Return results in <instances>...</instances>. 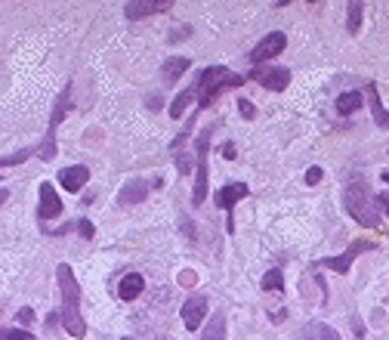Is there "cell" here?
Segmentation results:
<instances>
[{
    "label": "cell",
    "mask_w": 389,
    "mask_h": 340,
    "mask_svg": "<svg viewBox=\"0 0 389 340\" xmlns=\"http://www.w3.org/2000/svg\"><path fill=\"white\" fill-rule=\"evenodd\" d=\"M146 198H148V183L146 180H130V183H124L118 201H121L124 208H130V204H139V201H146Z\"/></svg>",
    "instance_id": "15"
},
{
    "label": "cell",
    "mask_w": 389,
    "mask_h": 340,
    "mask_svg": "<svg viewBox=\"0 0 389 340\" xmlns=\"http://www.w3.org/2000/svg\"><path fill=\"white\" fill-rule=\"evenodd\" d=\"M248 195H250V189L244 186V183H229V186H222V189L213 195L216 208H222V211L229 213V223H226V232H229V235L235 232V220H232V217H235V204L244 201Z\"/></svg>",
    "instance_id": "7"
},
{
    "label": "cell",
    "mask_w": 389,
    "mask_h": 340,
    "mask_svg": "<svg viewBox=\"0 0 389 340\" xmlns=\"http://www.w3.org/2000/svg\"><path fill=\"white\" fill-rule=\"evenodd\" d=\"M343 208H346L349 217L365 229H377L380 217H383V208H380V201L371 195V189H368L365 180H349L346 183V189H343Z\"/></svg>",
    "instance_id": "2"
},
{
    "label": "cell",
    "mask_w": 389,
    "mask_h": 340,
    "mask_svg": "<svg viewBox=\"0 0 389 340\" xmlns=\"http://www.w3.org/2000/svg\"><path fill=\"white\" fill-rule=\"evenodd\" d=\"M377 201H380V208H383V213L389 217V192H380V195H377Z\"/></svg>",
    "instance_id": "30"
},
{
    "label": "cell",
    "mask_w": 389,
    "mask_h": 340,
    "mask_svg": "<svg viewBox=\"0 0 389 340\" xmlns=\"http://www.w3.org/2000/svg\"><path fill=\"white\" fill-rule=\"evenodd\" d=\"M19 322H22V325H31V322H34V313H31L28 306H22V309H19Z\"/></svg>",
    "instance_id": "29"
},
{
    "label": "cell",
    "mask_w": 389,
    "mask_h": 340,
    "mask_svg": "<svg viewBox=\"0 0 389 340\" xmlns=\"http://www.w3.org/2000/svg\"><path fill=\"white\" fill-rule=\"evenodd\" d=\"M69 106H71V84H65V90L59 93V99H56L53 115H50L47 136H43V149H41V158L43 161H53L56 158V130H59V124H62L65 112H69Z\"/></svg>",
    "instance_id": "4"
},
{
    "label": "cell",
    "mask_w": 389,
    "mask_h": 340,
    "mask_svg": "<svg viewBox=\"0 0 389 340\" xmlns=\"http://www.w3.org/2000/svg\"><path fill=\"white\" fill-rule=\"evenodd\" d=\"M87 180H90V167H84V164H71V167L59 170V183H62L65 192H80L87 186Z\"/></svg>",
    "instance_id": "13"
},
{
    "label": "cell",
    "mask_w": 389,
    "mask_h": 340,
    "mask_svg": "<svg viewBox=\"0 0 389 340\" xmlns=\"http://www.w3.org/2000/svg\"><path fill=\"white\" fill-rule=\"evenodd\" d=\"M362 102H365V93L362 90H346V93H340L337 96V115H353L362 108Z\"/></svg>",
    "instance_id": "19"
},
{
    "label": "cell",
    "mask_w": 389,
    "mask_h": 340,
    "mask_svg": "<svg viewBox=\"0 0 389 340\" xmlns=\"http://www.w3.org/2000/svg\"><path fill=\"white\" fill-rule=\"evenodd\" d=\"M365 93H368V102H371V112H374V121H377L380 130H389V108H383V102H380V93H377V84L365 87Z\"/></svg>",
    "instance_id": "16"
},
{
    "label": "cell",
    "mask_w": 389,
    "mask_h": 340,
    "mask_svg": "<svg viewBox=\"0 0 389 340\" xmlns=\"http://www.w3.org/2000/svg\"><path fill=\"white\" fill-rule=\"evenodd\" d=\"M170 6H174V0H130V3H124V16L127 19H146V16L167 13Z\"/></svg>",
    "instance_id": "12"
},
{
    "label": "cell",
    "mask_w": 389,
    "mask_h": 340,
    "mask_svg": "<svg viewBox=\"0 0 389 340\" xmlns=\"http://www.w3.org/2000/svg\"><path fill=\"white\" fill-rule=\"evenodd\" d=\"M194 80H198V108H207L216 96H220V90H226V87L235 90V87L244 84V78L235 75V71H229L226 65H211V69H204Z\"/></svg>",
    "instance_id": "3"
},
{
    "label": "cell",
    "mask_w": 389,
    "mask_h": 340,
    "mask_svg": "<svg viewBox=\"0 0 389 340\" xmlns=\"http://www.w3.org/2000/svg\"><path fill=\"white\" fill-rule=\"evenodd\" d=\"M365 250H377V241H353V245L343 250V254H337V257H325V260H318L316 266L334 269L337 276H346V272L353 269L355 257H358V254H365Z\"/></svg>",
    "instance_id": "6"
},
{
    "label": "cell",
    "mask_w": 389,
    "mask_h": 340,
    "mask_svg": "<svg viewBox=\"0 0 389 340\" xmlns=\"http://www.w3.org/2000/svg\"><path fill=\"white\" fill-rule=\"evenodd\" d=\"M142 291H146V278H142L139 272H127V276L121 278V285H118V297H121L124 303H133Z\"/></svg>",
    "instance_id": "14"
},
{
    "label": "cell",
    "mask_w": 389,
    "mask_h": 340,
    "mask_svg": "<svg viewBox=\"0 0 389 340\" xmlns=\"http://www.w3.org/2000/svg\"><path fill=\"white\" fill-rule=\"evenodd\" d=\"M53 217H62V198L56 195L53 183H41V189H37V220Z\"/></svg>",
    "instance_id": "9"
},
{
    "label": "cell",
    "mask_w": 389,
    "mask_h": 340,
    "mask_svg": "<svg viewBox=\"0 0 389 340\" xmlns=\"http://www.w3.org/2000/svg\"><path fill=\"white\" fill-rule=\"evenodd\" d=\"M353 331L358 337H365V325H362V319H353Z\"/></svg>",
    "instance_id": "31"
},
{
    "label": "cell",
    "mask_w": 389,
    "mask_h": 340,
    "mask_svg": "<svg viewBox=\"0 0 389 340\" xmlns=\"http://www.w3.org/2000/svg\"><path fill=\"white\" fill-rule=\"evenodd\" d=\"M161 69H164V80H167V84H176V80L192 69V59H185V56H170L167 62L161 65Z\"/></svg>",
    "instance_id": "17"
},
{
    "label": "cell",
    "mask_w": 389,
    "mask_h": 340,
    "mask_svg": "<svg viewBox=\"0 0 389 340\" xmlns=\"http://www.w3.org/2000/svg\"><path fill=\"white\" fill-rule=\"evenodd\" d=\"M211 133H213V127H207L198 136V161H194L192 204H204V198H207V149H211Z\"/></svg>",
    "instance_id": "5"
},
{
    "label": "cell",
    "mask_w": 389,
    "mask_h": 340,
    "mask_svg": "<svg viewBox=\"0 0 389 340\" xmlns=\"http://www.w3.org/2000/svg\"><path fill=\"white\" fill-rule=\"evenodd\" d=\"M37 149H22V152H16V155H3L0 158V167H16V164H22V161H28L34 155Z\"/></svg>",
    "instance_id": "24"
},
{
    "label": "cell",
    "mask_w": 389,
    "mask_h": 340,
    "mask_svg": "<svg viewBox=\"0 0 389 340\" xmlns=\"http://www.w3.org/2000/svg\"><path fill=\"white\" fill-rule=\"evenodd\" d=\"M0 337H3V340H34V334L19 331V328H3V331H0Z\"/></svg>",
    "instance_id": "25"
},
{
    "label": "cell",
    "mask_w": 389,
    "mask_h": 340,
    "mask_svg": "<svg viewBox=\"0 0 389 340\" xmlns=\"http://www.w3.org/2000/svg\"><path fill=\"white\" fill-rule=\"evenodd\" d=\"M201 340H226V316L213 313L211 322H207V328H204V334H201Z\"/></svg>",
    "instance_id": "20"
},
{
    "label": "cell",
    "mask_w": 389,
    "mask_h": 340,
    "mask_svg": "<svg viewBox=\"0 0 389 340\" xmlns=\"http://www.w3.org/2000/svg\"><path fill=\"white\" fill-rule=\"evenodd\" d=\"M238 112H241V118H248V121H253V118H257V108H253V102L250 99H238Z\"/></svg>",
    "instance_id": "26"
},
{
    "label": "cell",
    "mask_w": 389,
    "mask_h": 340,
    "mask_svg": "<svg viewBox=\"0 0 389 340\" xmlns=\"http://www.w3.org/2000/svg\"><path fill=\"white\" fill-rule=\"evenodd\" d=\"M260 291H269V294L284 291V272L278 269V266H272V269L263 276V282H260Z\"/></svg>",
    "instance_id": "22"
},
{
    "label": "cell",
    "mask_w": 389,
    "mask_h": 340,
    "mask_svg": "<svg viewBox=\"0 0 389 340\" xmlns=\"http://www.w3.org/2000/svg\"><path fill=\"white\" fill-rule=\"evenodd\" d=\"M56 285H59V300H62V309H59L62 328L69 331L71 337H84L87 322H84V316H80V285H78V278H74L69 263L56 266Z\"/></svg>",
    "instance_id": "1"
},
{
    "label": "cell",
    "mask_w": 389,
    "mask_h": 340,
    "mask_svg": "<svg viewBox=\"0 0 389 340\" xmlns=\"http://www.w3.org/2000/svg\"><path fill=\"white\" fill-rule=\"evenodd\" d=\"M222 158H229V161L235 158V146H232V143H229V146H222Z\"/></svg>",
    "instance_id": "32"
},
{
    "label": "cell",
    "mask_w": 389,
    "mask_h": 340,
    "mask_svg": "<svg viewBox=\"0 0 389 340\" xmlns=\"http://www.w3.org/2000/svg\"><path fill=\"white\" fill-rule=\"evenodd\" d=\"M321 176H325V170H321V167H309V170H306V186L321 183Z\"/></svg>",
    "instance_id": "27"
},
{
    "label": "cell",
    "mask_w": 389,
    "mask_h": 340,
    "mask_svg": "<svg viewBox=\"0 0 389 340\" xmlns=\"http://www.w3.org/2000/svg\"><path fill=\"white\" fill-rule=\"evenodd\" d=\"M284 43H288L284 31H272V34H266V38L250 50V62H253V65H260V62H266V59H275V56H278L281 50H284Z\"/></svg>",
    "instance_id": "11"
},
{
    "label": "cell",
    "mask_w": 389,
    "mask_h": 340,
    "mask_svg": "<svg viewBox=\"0 0 389 340\" xmlns=\"http://www.w3.org/2000/svg\"><path fill=\"white\" fill-rule=\"evenodd\" d=\"M300 340H340V334L325 322H309L300 328Z\"/></svg>",
    "instance_id": "18"
},
{
    "label": "cell",
    "mask_w": 389,
    "mask_h": 340,
    "mask_svg": "<svg viewBox=\"0 0 389 340\" xmlns=\"http://www.w3.org/2000/svg\"><path fill=\"white\" fill-rule=\"evenodd\" d=\"M192 99H198V80H194L192 87H185V90L176 96V99H174V106H170V115H174V118H183L185 106H189Z\"/></svg>",
    "instance_id": "21"
},
{
    "label": "cell",
    "mask_w": 389,
    "mask_h": 340,
    "mask_svg": "<svg viewBox=\"0 0 389 340\" xmlns=\"http://www.w3.org/2000/svg\"><path fill=\"white\" fill-rule=\"evenodd\" d=\"M362 13H365V6L358 3V0L346 3V31L349 34H358V28H362Z\"/></svg>",
    "instance_id": "23"
},
{
    "label": "cell",
    "mask_w": 389,
    "mask_h": 340,
    "mask_svg": "<svg viewBox=\"0 0 389 340\" xmlns=\"http://www.w3.org/2000/svg\"><path fill=\"white\" fill-rule=\"evenodd\" d=\"M179 316H183L185 331H198L201 322H204V316H207V297L204 294H192V297H185Z\"/></svg>",
    "instance_id": "10"
},
{
    "label": "cell",
    "mask_w": 389,
    "mask_h": 340,
    "mask_svg": "<svg viewBox=\"0 0 389 340\" xmlns=\"http://www.w3.org/2000/svg\"><path fill=\"white\" fill-rule=\"evenodd\" d=\"M248 78L257 80L260 87H266V90H272V93H284V90H288V84H290V71L281 69V65H269V69L257 65Z\"/></svg>",
    "instance_id": "8"
},
{
    "label": "cell",
    "mask_w": 389,
    "mask_h": 340,
    "mask_svg": "<svg viewBox=\"0 0 389 340\" xmlns=\"http://www.w3.org/2000/svg\"><path fill=\"white\" fill-rule=\"evenodd\" d=\"M78 232L84 235V239H93V235H96V229H93V223H90V220L84 217V220H78Z\"/></svg>",
    "instance_id": "28"
}]
</instances>
